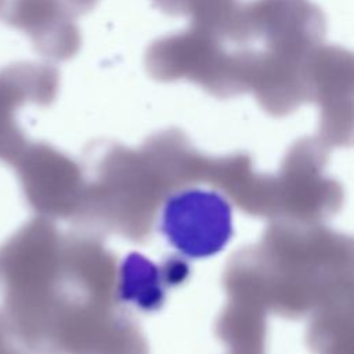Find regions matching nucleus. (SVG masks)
<instances>
[{"instance_id": "obj_3", "label": "nucleus", "mask_w": 354, "mask_h": 354, "mask_svg": "<svg viewBox=\"0 0 354 354\" xmlns=\"http://www.w3.org/2000/svg\"><path fill=\"white\" fill-rule=\"evenodd\" d=\"M250 37H261L268 51L307 58L325 33L322 12L310 0H256L246 4Z\"/></svg>"}, {"instance_id": "obj_1", "label": "nucleus", "mask_w": 354, "mask_h": 354, "mask_svg": "<svg viewBox=\"0 0 354 354\" xmlns=\"http://www.w3.org/2000/svg\"><path fill=\"white\" fill-rule=\"evenodd\" d=\"M145 68L156 80L187 79L218 97L248 91V53H225L220 40L192 26L152 43Z\"/></svg>"}, {"instance_id": "obj_6", "label": "nucleus", "mask_w": 354, "mask_h": 354, "mask_svg": "<svg viewBox=\"0 0 354 354\" xmlns=\"http://www.w3.org/2000/svg\"><path fill=\"white\" fill-rule=\"evenodd\" d=\"M187 271L183 263L174 261L166 268H159L147 257L131 253L120 266L119 299L145 311L156 310L165 300L166 281L177 283L185 278Z\"/></svg>"}, {"instance_id": "obj_4", "label": "nucleus", "mask_w": 354, "mask_h": 354, "mask_svg": "<svg viewBox=\"0 0 354 354\" xmlns=\"http://www.w3.org/2000/svg\"><path fill=\"white\" fill-rule=\"evenodd\" d=\"M308 58L274 51H252L248 90L261 105L274 112H286L311 98Z\"/></svg>"}, {"instance_id": "obj_8", "label": "nucleus", "mask_w": 354, "mask_h": 354, "mask_svg": "<svg viewBox=\"0 0 354 354\" xmlns=\"http://www.w3.org/2000/svg\"><path fill=\"white\" fill-rule=\"evenodd\" d=\"M166 1L174 6H187L189 3V0H166Z\"/></svg>"}, {"instance_id": "obj_7", "label": "nucleus", "mask_w": 354, "mask_h": 354, "mask_svg": "<svg viewBox=\"0 0 354 354\" xmlns=\"http://www.w3.org/2000/svg\"><path fill=\"white\" fill-rule=\"evenodd\" d=\"M75 3L79 8L87 10V8H91L97 3V0H75Z\"/></svg>"}, {"instance_id": "obj_2", "label": "nucleus", "mask_w": 354, "mask_h": 354, "mask_svg": "<svg viewBox=\"0 0 354 354\" xmlns=\"http://www.w3.org/2000/svg\"><path fill=\"white\" fill-rule=\"evenodd\" d=\"M160 227L180 253L207 257L220 252L231 238V207L214 191L185 189L167 199Z\"/></svg>"}, {"instance_id": "obj_5", "label": "nucleus", "mask_w": 354, "mask_h": 354, "mask_svg": "<svg viewBox=\"0 0 354 354\" xmlns=\"http://www.w3.org/2000/svg\"><path fill=\"white\" fill-rule=\"evenodd\" d=\"M311 98H317L324 111L343 112L351 108L353 58L340 47H318L308 58Z\"/></svg>"}]
</instances>
